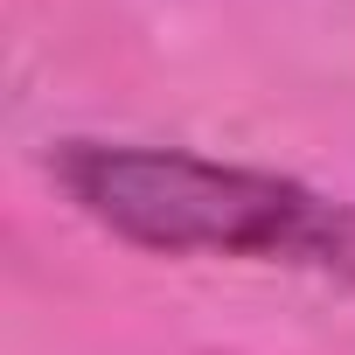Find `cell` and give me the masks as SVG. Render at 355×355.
I'll return each instance as SVG.
<instances>
[{"label": "cell", "mask_w": 355, "mask_h": 355, "mask_svg": "<svg viewBox=\"0 0 355 355\" xmlns=\"http://www.w3.org/2000/svg\"><path fill=\"white\" fill-rule=\"evenodd\" d=\"M49 167L98 230L139 251L265 258L320 279H355V209L293 174L202 160L182 146H112V139H70Z\"/></svg>", "instance_id": "obj_1"}]
</instances>
